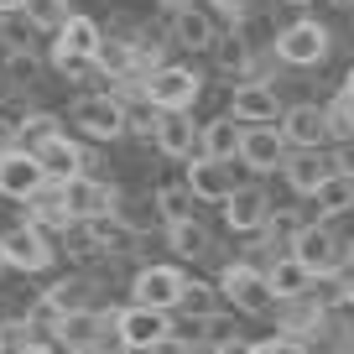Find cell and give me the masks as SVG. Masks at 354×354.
Segmentation results:
<instances>
[{
  "label": "cell",
  "mask_w": 354,
  "mask_h": 354,
  "mask_svg": "<svg viewBox=\"0 0 354 354\" xmlns=\"http://www.w3.org/2000/svg\"><path fill=\"white\" fill-rule=\"evenodd\" d=\"M328 26L313 21V16H292V21L277 26V37H271V53H277L281 68H318L323 57H328Z\"/></svg>",
  "instance_id": "6da1fadb"
},
{
  "label": "cell",
  "mask_w": 354,
  "mask_h": 354,
  "mask_svg": "<svg viewBox=\"0 0 354 354\" xmlns=\"http://www.w3.org/2000/svg\"><path fill=\"white\" fill-rule=\"evenodd\" d=\"M141 94L156 110H193V100L203 94V73L193 63H156L151 73H141Z\"/></svg>",
  "instance_id": "7a4b0ae2"
},
{
  "label": "cell",
  "mask_w": 354,
  "mask_h": 354,
  "mask_svg": "<svg viewBox=\"0 0 354 354\" xmlns=\"http://www.w3.org/2000/svg\"><path fill=\"white\" fill-rule=\"evenodd\" d=\"M63 120L73 125L84 141H100V146L115 141V136H125V110H120V100H115L110 88H100V94H73Z\"/></svg>",
  "instance_id": "3957f363"
},
{
  "label": "cell",
  "mask_w": 354,
  "mask_h": 354,
  "mask_svg": "<svg viewBox=\"0 0 354 354\" xmlns=\"http://www.w3.org/2000/svg\"><path fill=\"white\" fill-rule=\"evenodd\" d=\"M167 333H172L167 308H146V302L115 308V349H167Z\"/></svg>",
  "instance_id": "277c9868"
},
{
  "label": "cell",
  "mask_w": 354,
  "mask_h": 354,
  "mask_svg": "<svg viewBox=\"0 0 354 354\" xmlns=\"http://www.w3.org/2000/svg\"><path fill=\"white\" fill-rule=\"evenodd\" d=\"M313 277H339V261H344V245L333 234V219H302V230L292 234L287 245Z\"/></svg>",
  "instance_id": "5b68a950"
},
{
  "label": "cell",
  "mask_w": 354,
  "mask_h": 354,
  "mask_svg": "<svg viewBox=\"0 0 354 354\" xmlns=\"http://www.w3.org/2000/svg\"><path fill=\"white\" fill-rule=\"evenodd\" d=\"M0 240H6V266H11V271H26V277L47 271V266L63 255L53 245V230H42V224H32V219H21L16 230L0 234Z\"/></svg>",
  "instance_id": "8992f818"
},
{
  "label": "cell",
  "mask_w": 354,
  "mask_h": 354,
  "mask_svg": "<svg viewBox=\"0 0 354 354\" xmlns=\"http://www.w3.org/2000/svg\"><path fill=\"white\" fill-rule=\"evenodd\" d=\"M281 156H287V141H281L277 120L240 125V151H234V167H245L250 177H271V172H281Z\"/></svg>",
  "instance_id": "52a82bcc"
},
{
  "label": "cell",
  "mask_w": 354,
  "mask_h": 354,
  "mask_svg": "<svg viewBox=\"0 0 354 354\" xmlns=\"http://www.w3.org/2000/svg\"><path fill=\"white\" fill-rule=\"evenodd\" d=\"M219 297L234 313H271V287H266V271H255L250 261H230L219 271Z\"/></svg>",
  "instance_id": "ba28073f"
},
{
  "label": "cell",
  "mask_w": 354,
  "mask_h": 354,
  "mask_svg": "<svg viewBox=\"0 0 354 354\" xmlns=\"http://www.w3.org/2000/svg\"><path fill=\"white\" fill-rule=\"evenodd\" d=\"M271 193L261 188V177H245V183H234L230 193H224V224H230L234 234H261L266 219H271Z\"/></svg>",
  "instance_id": "9c48e42d"
},
{
  "label": "cell",
  "mask_w": 354,
  "mask_h": 354,
  "mask_svg": "<svg viewBox=\"0 0 354 354\" xmlns=\"http://www.w3.org/2000/svg\"><path fill=\"white\" fill-rule=\"evenodd\" d=\"M57 188H63V203L73 219H104V214H115V198H120V188L104 172H78Z\"/></svg>",
  "instance_id": "30bf717a"
},
{
  "label": "cell",
  "mask_w": 354,
  "mask_h": 354,
  "mask_svg": "<svg viewBox=\"0 0 354 354\" xmlns=\"http://www.w3.org/2000/svg\"><path fill=\"white\" fill-rule=\"evenodd\" d=\"M183 281H188L183 261H146L141 271H136V281H131V302H146V308H167V313H172Z\"/></svg>",
  "instance_id": "8fae6325"
},
{
  "label": "cell",
  "mask_w": 354,
  "mask_h": 354,
  "mask_svg": "<svg viewBox=\"0 0 354 354\" xmlns=\"http://www.w3.org/2000/svg\"><path fill=\"white\" fill-rule=\"evenodd\" d=\"M230 115L240 125H261V120H277L281 115V94L271 78H240L230 94Z\"/></svg>",
  "instance_id": "7c38bea8"
},
{
  "label": "cell",
  "mask_w": 354,
  "mask_h": 354,
  "mask_svg": "<svg viewBox=\"0 0 354 354\" xmlns=\"http://www.w3.org/2000/svg\"><path fill=\"white\" fill-rule=\"evenodd\" d=\"M277 131H281V141H287V146H328L333 141L328 110H323V104H292V110L281 104Z\"/></svg>",
  "instance_id": "4fadbf2b"
},
{
  "label": "cell",
  "mask_w": 354,
  "mask_h": 354,
  "mask_svg": "<svg viewBox=\"0 0 354 354\" xmlns=\"http://www.w3.org/2000/svg\"><path fill=\"white\" fill-rule=\"evenodd\" d=\"M167 26H172V42L183 47V53H209L214 47V11H203L198 0H183V6H172L167 11Z\"/></svg>",
  "instance_id": "5bb4252c"
},
{
  "label": "cell",
  "mask_w": 354,
  "mask_h": 354,
  "mask_svg": "<svg viewBox=\"0 0 354 354\" xmlns=\"http://www.w3.org/2000/svg\"><path fill=\"white\" fill-rule=\"evenodd\" d=\"M151 146L172 162H188L193 146H198V120L188 110H156V125H151Z\"/></svg>",
  "instance_id": "9a60e30c"
},
{
  "label": "cell",
  "mask_w": 354,
  "mask_h": 354,
  "mask_svg": "<svg viewBox=\"0 0 354 354\" xmlns=\"http://www.w3.org/2000/svg\"><path fill=\"white\" fill-rule=\"evenodd\" d=\"M47 177L42 167H37V151H26V146H11V151L0 156V198H16L26 203L37 188H42Z\"/></svg>",
  "instance_id": "2e32d148"
},
{
  "label": "cell",
  "mask_w": 354,
  "mask_h": 354,
  "mask_svg": "<svg viewBox=\"0 0 354 354\" xmlns=\"http://www.w3.org/2000/svg\"><path fill=\"white\" fill-rule=\"evenodd\" d=\"M271 313H277L281 333H297V339H308V333H323L328 328V308H323L313 292H297V297H277L271 302ZM313 344V339H308Z\"/></svg>",
  "instance_id": "e0dca14e"
},
{
  "label": "cell",
  "mask_w": 354,
  "mask_h": 354,
  "mask_svg": "<svg viewBox=\"0 0 354 354\" xmlns=\"http://www.w3.org/2000/svg\"><path fill=\"white\" fill-rule=\"evenodd\" d=\"M183 183L193 188V198H198V203H224V193H230L240 177H234V162H214V156L193 151L188 156V177H183Z\"/></svg>",
  "instance_id": "ac0fdd59"
},
{
  "label": "cell",
  "mask_w": 354,
  "mask_h": 354,
  "mask_svg": "<svg viewBox=\"0 0 354 354\" xmlns=\"http://www.w3.org/2000/svg\"><path fill=\"white\" fill-rule=\"evenodd\" d=\"M323 172H328L323 146H287V156H281V177H287L292 198H308V193L323 183Z\"/></svg>",
  "instance_id": "d6986e66"
},
{
  "label": "cell",
  "mask_w": 354,
  "mask_h": 354,
  "mask_svg": "<svg viewBox=\"0 0 354 354\" xmlns=\"http://www.w3.org/2000/svg\"><path fill=\"white\" fill-rule=\"evenodd\" d=\"M53 344L68 354H94L100 349V308H68L53 328Z\"/></svg>",
  "instance_id": "ffe728a7"
},
{
  "label": "cell",
  "mask_w": 354,
  "mask_h": 354,
  "mask_svg": "<svg viewBox=\"0 0 354 354\" xmlns=\"http://www.w3.org/2000/svg\"><path fill=\"white\" fill-rule=\"evenodd\" d=\"M125 37H131V53H136V73H151L156 63H167V57H172V53H167V42H172L167 11L156 16V21H136Z\"/></svg>",
  "instance_id": "44dd1931"
},
{
  "label": "cell",
  "mask_w": 354,
  "mask_h": 354,
  "mask_svg": "<svg viewBox=\"0 0 354 354\" xmlns=\"http://www.w3.org/2000/svg\"><path fill=\"white\" fill-rule=\"evenodd\" d=\"M162 240H167V250H172V261H203V255L214 250V240H209V230L198 224V214H183V219H167L162 224Z\"/></svg>",
  "instance_id": "7402d4cb"
},
{
  "label": "cell",
  "mask_w": 354,
  "mask_h": 354,
  "mask_svg": "<svg viewBox=\"0 0 354 354\" xmlns=\"http://www.w3.org/2000/svg\"><path fill=\"white\" fill-rule=\"evenodd\" d=\"M37 167H42L47 183H68V177L84 172V141L73 136H53V141L37 146Z\"/></svg>",
  "instance_id": "603a6c76"
},
{
  "label": "cell",
  "mask_w": 354,
  "mask_h": 354,
  "mask_svg": "<svg viewBox=\"0 0 354 354\" xmlns=\"http://www.w3.org/2000/svg\"><path fill=\"white\" fill-rule=\"evenodd\" d=\"M214 68L219 73H230V78H245L250 73V63H255V42H250V32H240V26H224V32H214Z\"/></svg>",
  "instance_id": "cb8c5ba5"
},
{
  "label": "cell",
  "mask_w": 354,
  "mask_h": 354,
  "mask_svg": "<svg viewBox=\"0 0 354 354\" xmlns=\"http://www.w3.org/2000/svg\"><path fill=\"white\" fill-rule=\"evenodd\" d=\"M313 281H318V277H313L292 250H281V255L266 261V287H271V297H297V292H313Z\"/></svg>",
  "instance_id": "d4e9b609"
},
{
  "label": "cell",
  "mask_w": 354,
  "mask_h": 354,
  "mask_svg": "<svg viewBox=\"0 0 354 354\" xmlns=\"http://www.w3.org/2000/svg\"><path fill=\"white\" fill-rule=\"evenodd\" d=\"M193 151L214 156V162H234V151H240V120H234V115H214V120H203Z\"/></svg>",
  "instance_id": "484cf974"
},
{
  "label": "cell",
  "mask_w": 354,
  "mask_h": 354,
  "mask_svg": "<svg viewBox=\"0 0 354 354\" xmlns=\"http://www.w3.org/2000/svg\"><path fill=\"white\" fill-rule=\"evenodd\" d=\"M115 219L125 224V230L136 234V240H151V234H162V209H156V193H141V198H115Z\"/></svg>",
  "instance_id": "4316f807"
},
{
  "label": "cell",
  "mask_w": 354,
  "mask_h": 354,
  "mask_svg": "<svg viewBox=\"0 0 354 354\" xmlns=\"http://www.w3.org/2000/svg\"><path fill=\"white\" fill-rule=\"evenodd\" d=\"M313 203H318V214L323 219H344V214H354V177L349 172H323V183L308 193Z\"/></svg>",
  "instance_id": "83f0119b"
},
{
  "label": "cell",
  "mask_w": 354,
  "mask_h": 354,
  "mask_svg": "<svg viewBox=\"0 0 354 354\" xmlns=\"http://www.w3.org/2000/svg\"><path fill=\"white\" fill-rule=\"evenodd\" d=\"M94 68H100L104 84H110V78H141V73H136L131 37H120V32H104L100 37V47H94Z\"/></svg>",
  "instance_id": "f1b7e54d"
},
{
  "label": "cell",
  "mask_w": 354,
  "mask_h": 354,
  "mask_svg": "<svg viewBox=\"0 0 354 354\" xmlns=\"http://www.w3.org/2000/svg\"><path fill=\"white\" fill-rule=\"evenodd\" d=\"M47 73V57L37 47H6L0 63V88H37V78Z\"/></svg>",
  "instance_id": "f546056e"
},
{
  "label": "cell",
  "mask_w": 354,
  "mask_h": 354,
  "mask_svg": "<svg viewBox=\"0 0 354 354\" xmlns=\"http://www.w3.org/2000/svg\"><path fill=\"white\" fill-rule=\"evenodd\" d=\"M26 219L53 230V234H63L68 224H73V214H68V203H63V188H57V183H42V188L26 198Z\"/></svg>",
  "instance_id": "4dcf8cb0"
},
{
  "label": "cell",
  "mask_w": 354,
  "mask_h": 354,
  "mask_svg": "<svg viewBox=\"0 0 354 354\" xmlns=\"http://www.w3.org/2000/svg\"><path fill=\"white\" fill-rule=\"evenodd\" d=\"M240 313L234 308H214V313H203V349H214V354H230V349H240Z\"/></svg>",
  "instance_id": "1f68e13d"
},
{
  "label": "cell",
  "mask_w": 354,
  "mask_h": 354,
  "mask_svg": "<svg viewBox=\"0 0 354 354\" xmlns=\"http://www.w3.org/2000/svg\"><path fill=\"white\" fill-rule=\"evenodd\" d=\"M53 302L57 308H94V292H100V271H73V277H63V281H53Z\"/></svg>",
  "instance_id": "d6a6232c"
},
{
  "label": "cell",
  "mask_w": 354,
  "mask_h": 354,
  "mask_svg": "<svg viewBox=\"0 0 354 354\" xmlns=\"http://www.w3.org/2000/svg\"><path fill=\"white\" fill-rule=\"evenodd\" d=\"M100 37H104V26L94 21V16H78V11H68V21L53 32V42H57V47H73V53H88V57H94Z\"/></svg>",
  "instance_id": "836d02e7"
},
{
  "label": "cell",
  "mask_w": 354,
  "mask_h": 354,
  "mask_svg": "<svg viewBox=\"0 0 354 354\" xmlns=\"http://www.w3.org/2000/svg\"><path fill=\"white\" fill-rule=\"evenodd\" d=\"M16 136H21V146L26 151H37L42 141H53V136H63V115H53V110H26L21 120H16Z\"/></svg>",
  "instance_id": "e575fe53"
},
{
  "label": "cell",
  "mask_w": 354,
  "mask_h": 354,
  "mask_svg": "<svg viewBox=\"0 0 354 354\" xmlns=\"http://www.w3.org/2000/svg\"><path fill=\"white\" fill-rule=\"evenodd\" d=\"M47 68H53L57 78H68V84H84V78H100V68H94V57L88 53H73V47H47Z\"/></svg>",
  "instance_id": "d590c367"
},
{
  "label": "cell",
  "mask_w": 354,
  "mask_h": 354,
  "mask_svg": "<svg viewBox=\"0 0 354 354\" xmlns=\"http://www.w3.org/2000/svg\"><path fill=\"white\" fill-rule=\"evenodd\" d=\"M219 281H203V277H188L183 281V292H177V308L172 313H193V318H203V313L219 308Z\"/></svg>",
  "instance_id": "8d00e7d4"
},
{
  "label": "cell",
  "mask_w": 354,
  "mask_h": 354,
  "mask_svg": "<svg viewBox=\"0 0 354 354\" xmlns=\"http://www.w3.org/2000/svg\"><path fill=\"white\" fill-rule=\"evenodd\" d=\"M0 349H21V354H42L53 349V333H37L26 318H6L0 323Z\"/></svg>",
  "instance_id": "74e56055"
},
{
  "label": "cell",
  "mask_w": 354,
  "mask_h": 354,
  "mask_svg": "<svg viewBox=\"0 0 354 354\" xmlns=\"http://www.w3.org/2000/svg\"><path fill=\"white\" fill-rule=\"evenodd\" d=\"M68 11H73V0H26V6H21V16L37 26V32H47V37L68 21Z\"/></svg>",
  "instance_id": "f35d334b"
},
{
  "label": "cell",
  "mask_w": 354,
  "mask_h": 354,
  "mask_svg": "<svg viewBox=\"0 0 354 354\" xmlns=\"http://www.w3.org/2000/svg\"><path fill=\"white\" fill-rule=\"evenodd\" d=\"M302 230V214L297 209H271V219H266V230H261V240L271 245V250H287L292 245V234Z\"/></svg>",
  "instance_id": "ab89813d"
},
{
  "label": "cell",
  "mask_w": 354,
  "mask_h": 354,
  "mask_svg": "<svg viewBox=\"0 0 354 354\" xmlns=\"http://www.w3.org/2000/svg\"><path fill=\"white\" fill-rule=\"evenodd\" d=\"M193 188L188 183H167V188H156V209H162V219H183V214H193Z\"/></svg>",
  "instance_id": "60d3db41"
},
{
  "label": "cell",
  "mask_w": 354,
  "mask_h": 354,
  "mask_svg": "<svg viewBox=\"0 0 354 354\" xmlns=\"http://www.w3.org/2000/svg\"><path fill=\"white\" fill-rule=\"evenodd\" d=\"M323 110H328V131H333V141H339V136H354V88H339V94H333Z\"/></svg>",
  "instance_id": "b9f144b4"
},
{
  "label": "cell",
  "mask_w": 354,
  "mask_h": 354,
  "mask_svg": "<svg viewBox=\"0 0 354 354\" xmlns=\"http://www.w3.org/2000/svg\"><path fill=\"white\" fill-rule=\"evenodd\" d=\"M21 318L32 323L37 333H53V328H57V318H63V308L53 302V292H37V297L26 302V313H21Z\"/></svg>",
  "instance_id": "7bdbcfd3"
},
{
  "label": "cell",
  "mask_w": 354,
  "mask_h": 354,
  "mask_svg": "<svg viewBox=\"0 0 354 354\" xmlns=\"http://www.w3.org/2000/svg\"><path fill=\"white\" fill-rule=\"evenodd\" d=\"M240 349L245 354H297V349H308V339H297V333H266V339H245Z\"/></svg>",
  "instance_id": "ee69618b"
},
{
  "label": "cell",
  "mask_w": 354,
  "mask_h": 354,
  "mask_svg": "<svg viewBox=\"0 0 354 354\" xmlns=\"http://www.w3.org/2000/svg\"><path fill=\"white\" fill-rule=\"evenodd\" d=\"M328 167H333V172H349V177H354V136H339V141H333Z\"/></svg>",
  "instance_id": "f6af8a7d"
},
{
  "label": "cell",
  "mask_w": 354,
  "mask_h": 354,
  "mask_svg": "<svg viewBox=\"0 0 354 354\" xmlns=\"http://www.w3.org/2000/svg\"><path fill=\"white\" fill-rule=\"evenodd\" d=\"M339 281H344V297L354 308V245H344V261H339Z\"/></svg>",
  "instance_id": "bcb514c9"
},
{
  "label": "cell",
  "mask_w": 354,
  "mask_h": 354,
  "mask_svg": "<svg viewBox=\"0 0 354 354\" xmlns=\"http://www.w3.org/2000/svg\"><path fill=\"white\" fill-rule=\"evenodd\" d=\"M11 146H21V136H16V120H11L6 110H0V156L11 151Z\"/></svg>",
  "instance_id": "7dc6e473"
},
{
  "label": "cell",
  "mask_w": 354,
  "mask_h": 354,
  "mask_svg": "<svg viewBox=\"0 0 354 354\" xmlns=\"http://www.w3.org/2000/svg\"><path fill=\"white\" fill-rule=\"evenodd\" d=\"M214 11H224L230 21H240V16H245V0H214Z\"/></svg>",
  "instance_id": "c3c4849f"
},
{
  "label": "cell",
  "mask_w": 354,
  "mask_h": 354,
  "mask_svg": "<svg viewBox=\"0 0 354 354\" xmlns=\"http://www.w3.org/2000/svg\"><path fill=\"white\" fill-rule=\"evenodd\" d=\"M26 0H0V11H21Z\"/></svg>",
  "instance_id": "681fc988"
},
{
  "label": "cell",
  "mask_w": 354,
  "mask_h": 354,
  "mask_svg": "<svg viewBox=\"0 0 354 354\" xmlns=\"http://www.w3.org/2000/svg\"><path fill=\"white\" fill-rule=\"evenodd\" d=\"M0 271H6V240H0Z\"/></svg>",
  "instance_id": "f907efd6"
},
{
  "label": "cell",
  "mask_w": 354,
  "mask_h": 354,
  "mask_svg": "<svg viewBox=\"0 0 354 354\" xmlns=\"http://www.w3.org/2000/svg\"><path fill=\"white\" fill-rule=\"evenodd\" d=\"M172 6H183V0H162V11H172Z\"/></svg>",
  "instance_id": "816d5d0a"
},
{
  "label": "cell",
  "mask_w": 354,
  "mask_h": 354,
  "mask_svg": "<svg viewBox=\"0 0 354 354\" xmlns=\"http://www.w3.org/2000/svg\"><path fill=\"white\" fill-rule=\"evenodd\" d=\"M344 88H354V68H349V78H344Z\"/></svg>",
  "instance_id": "f5cc1de1"
},
{
  "label": "cell",
  "mask_w": 354,
  "mask_h": 354,
  "mask_svg": "<svg viewBox=\"0 0 354 354\" xmlns=\"http://www.w3.org/2000/svg\"><path fill=\"white\" fill-rule=\"evenodd\" d=\"M349 21H354V0H349Z\"/></svg>",
  "instance_id": "db71d44e"
},
{
  "label": "cell",
  "mask_w": 354,
  "mask_h": 354,
  "mask_svg": "<svg viewBox=\"0 0 354 354\" xmlns=\"http://www.w3.org/2000/svg\"><path fill=\"white\" fill-rule=\"evenodd\" d=\"M292 6H308V0H292Z\"/></svg>",
  "instance_id": "11a10c76"
}]
</instances>
